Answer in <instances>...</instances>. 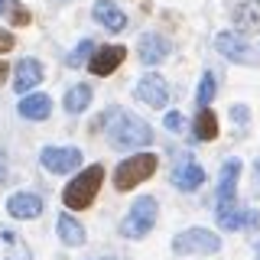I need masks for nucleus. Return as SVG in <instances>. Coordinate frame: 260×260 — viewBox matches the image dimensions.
<instances>
[{"instance_id": "nucleus-1", "label": "nucleus", "mask_w": 260, "mask_h": 260, "mask_svg": "<svg viewBox=\"0 0 260 260\" xmlns=\"http://www.w3.org/2000/svg\"><path fill=\"white\" fill-rule=\"evenodd\" d=\"M114 124H108V140L111 146H117V150H137V146H146L153 140V130L146 120H140L137 114H108Z\"/></svg>"}, {"instance_id": "nucleus-2", "label": "nucleus", "mask_w": 260, "mask_h": 260, "mask_svg": "<svg viewBox=\"0 0 260 260\" xmlns=\"http://www.w3.org/2000/svg\"><path fill=\"white\" fill-rule=\"evenodd\" d=\"M101 182H104V169H101V166H88L85 173H78L69 185H65L62 202H65V205H69L72 211L88 208V205L94 202L98 189H101Z\"/></svg>"}, {"instance_id": "nucleus-3", "label": "nucleus", "mask_w": 260, "mask_h": 260, "mask_svg": "<svg viewBox=\"0 0 260 260\" xmlns=\"http://www.w3.org/2000/svg\"><path fill=\"white\" fill-rule=\"evenodd\" d=\"M153 173H156V156H153V153H137V156H130L117 166L114 185H117L120 192H127V189H134V185H140L143 179H150Z\"/></svg>"}, {"instance_id": "nucleus-4", "label": "nucleus", "mask_w": 260, "mask_h": 260, "mask_svg": "<svg viewBox=\"0 0 260 260\" xmlns=\"http://www.w3.org/2000/svg\"><path fill=\"white\" fill-rule=\"evenodd\" d=\"M156 224V199H150V195H143V199H137L134 202V208L127 211V218H124V238H143L150 228Z\"/></svg>"}, {"instance_id": "nucleus-5", "label": "nucleus", "mask_w": 260, "mask_h": 260, "mask_svg": "<svg viewBox=\"0 0 260 260\" xmlns=\"http://www.w3.org/2000/svg\"><path fill=\"white\" fill-rule=\"evenodd\" d=\"M218 247H221V238L205 228H189V231L176 234L173 241L176 254H218Z\"/></svg>"}, {"instance_id": "nucleus-6", "label": "nucleus", "mask_w": 260, "mask_h": 260, "mask_svg": "<svg viewBox=\"0 0 260 260\" xmlns=\"http://www.w3.org/2000/svg\"><path fill=\"white\" fill-rule=\"evenodd\" d=\"M215 46H218V52H221L224 59H231V62H241V65H254V62H257L254 49L244 43L238 32H218Z\"/></svg>"}, {"instance_id": "nucleus-7", "label": "nucleus", "mask_w": 260, "mask_h": 260, "mask_svg": "<svg viewBox=\"0 0 260 260\" xmlns=\"http://www.w3.org/2000/svg\"><path fill=\"white\" fill-rule=\"evenodd\" d=\"M39 159H43V166L52 169V173H72L81 162V150H75V146H46Z\"/></svg>"}, {"instance_id": "nucleus-8", "label": "nucleus", "mask_w": 260, "mask_h": 260, "mask_svg": "<svg viewBox=\"0 0 260 260\" xmlns=\"http://www.w3.org/2000/svg\"><path fill=\"white\" fill-rule=\"evenodd\" d=\"M137 98H140L143 104H150V108H166L169 88H166V81L159 75H143L137 81Z\"/></svg>"}, {"instance_id": "nucleus-9", "label": "nucleus", "mask_w": 260, "mask_h": 260, "mask_svg": "<svg viewBox=\"0 0 260 260\" xmlns=\"http://www.w3.org/2000/svg\"><path fill=\"white\" fill-rule=\"evenodd\" d=\"M238 173H241V159H228L221 166V182H218V211L234 205V185H238Z\"/></svg>"}, {"instance_id": "nucleus-10", "label": "nucleus", "mask_w": 260, "mask_h": 260, "mask_svg": "<svg viewBox=\"0 0 260 260\" xmlns=\"http://www.w3.org/2000/svg\"><path fill=\"white\" fill-rule=\"evenodd\" d=\"M124 46H101L98 52L91 55V62H88V69L94 72V75H111L114 69H117L120 62H124Z\"/></svg>"}, {"instance_id": "nucleus-11", "label": "nucleus", "mask_w": 260, "mask_h": 260, "mask_svg": "<svg viewBox=\"0 0 260 260\" xmlns=\"http://www.w3.org/2000/svg\"><path fill=\"white\" fill-rule=\"evenodd\" d=\"M39 81H43V65H39L36 59H23L20 65H16V75H13V88H16V94L32 91Z\"/></svg>"}, {"instance_id": "nucleus-12", "label": "nucleus", "mask_w": 260, "mask_h": 260, "mask_svg": "<svg viewBox=\"0 0 260 260\" xmlns=\"http://www.w3.org/2000/svg\"><path fill=\"white\" fill-rule=\"evenodd\" d=\"M94 20L101 23L108 32H124V26H127L124 10H120L117 4H111V0H98L94 4Z\"/></svg>"}, {"instance_id": "nucleus-13", "label": "nucleus", "mask_w": 260, "mask_h": 260, "mask_svg": "<svg viewBox=\"0 0 260 260\" xmlns=\"http://www.w3.org/2000/svg\"><path fill=\"white\" fill-rule=\"evenodd\" d=\"M137 52H140V59L146 65H159L169 55V43L162 36H156V32H146V36H140V43H137Z\"/></svg>"}, {"instance_id": "nucleus-14", "label": "nucleus", "mask_w": 260, "mask_h": 260, "mask_svg": "<svg viewBox=\"0 0 260 260\" xmlns=\"http://www.w3.org/2000/svg\"><path fill=\"white\" fill-rule=\"evenodd\" d=\"M234 26L241 32H260V0H241L234 7Z\"/></svg>"}, {"instance_id": "nucleus-15", "label": "nucleus", "mask_w": 260, "mask_h": 260, "mask_svg": "<svg viewBox=\"0 0 260 260\" xmlns=\"http://www.w3.org/2000/svg\"><path fill=\"white\" fill-rule=\"evenodd\" d=\"M0 260H29V247L10 228L0 224Z\"/></svg>"}, {"instance_id": "nucleus-16", "label": "nucleus", "mask_w": 260, "mask_h": 260, "mask_svg": "<svg viewBox=\"0 0 260 260\" xmlns=\"http://www.w3.org/2000/svg\"><path fill=\"white\" fill-rule=\"evenodd\" d=\"M7 211H10L13 218H36L39 211H43V199L32 192H16L10 195V202H7Z\"/></svg>"}, {"instance_id": "nucleus-17", "label": "nucleus", "mask_w": 260, "mask_h": 260, "mask_svg": "<svg viewBox=\"0 0 260 260\" xmlns=\"http://www.w3.org/2000/svg\"><path fill=\"white\" fill-rule=\"evenodd\" d=\"M173 182H176V189H182V192H195L205 182V169H202L199 162H182L173 173Z\"/></svg>"}, {"instance_id": "nucleus-18", "label": "nucleus", "mask_w": 260, "mask_h": 260, "mask_svg": "<svg viewBox=\"0 0 260 260\" xmlns=\"http://www.w3.org/2000/svg\"><path fill=\"white\" fill-rule=\"evenodd\" d=\"M260 221V215L257 211H247V208H238V205H231V208H224V211H218V224L228 228V231H234V228H241V224H257Z\"/></svg>"}, {"instance_id": "nucleus-19", "label": "nucleus", "mask_w": 260, "mask_h": 260, "mask_svg": "<svg viewBox=\"0 0 260 260\" xmlns=\"http://www.w3.org/2000/svg\"><path fill=\"white\" fill-rule=\"evenodd\" d=\"M49 111H52V101H49L46 94H29L20 101V114L26 120H46Z\"/></svg>"}, {"instance_id": "nucleus-20", "label": "nucleus", "mask_w": 260, "mask_h": 260, "mask_svg": "<svg viewBox=\"0 0 260 260\" xmlns=\"http://www.w3.org/2000/svg\"><path fill=\"white\" fill-rule=\"evenodd\" d=\"M59 238L65 244H72V247H78V244H85V228H81L72 215H62L59 218Z\"/></svg>"}, {"instance_id": "nucleus-21", "label": "nucleus", "mask_w": 260, "mask_h": 260, "mask_svg": "<svg viewBox=\"0 0 260 260\" xmlns=\"http://www.w3.org/2000/svg\"><path fill=\"white\" fill-rule=\"evenodd\" d=\"M195 137H199V140H215L218 137V117L208 108H199V117H195Z\"/></svg>"}, {"instance_id": "nucleus-22", "label": "nucleus", "mask_w": 260, "mask_h": 260, "mask_svg": "<svg viewBox=\"0 0 260 260\" xmlns=\"http://www.w3.org/2000/svg\"><path fill=\"white\" fill-rule=\"evenodd\" d=\"M88 104H91V88L88 85H75L69 94H65V111L69 114H81Z\"/></svg>"}, {"instance_id": "nucleus-23", "label": "nucleus", "mask_w": 260, "mask_h": 260, "mask_svg": "<svg viewBox=\"0 0 260 260\" xmlns=\"http://www.w3.org/2000/svg\"><path fill=\"white\" fill-rule=\"evenodd\" d=\"M91 55H94V43H91V39H85V43H78V49L69 55V65H72V69H78V65L91 62Z\"/></svg>"}, {"instance_id": "nucleus-24", "label": "nucleus", "mask_w": 260, "mask_h": 260, "mask_svg": "<svg viewBox=\"0 0 260 260\" xmlns=\"http://www.w3.org/2000/svg\"><path fill=\"white\" fill-rule=\"evenodd\" d=\"M215 88H218V81L211 72H205L202 75V85H199V108H208V101L215 98Z\"/></svg>"}, {"instance_id": "nucleus-25", "label": "nucleus", "mask_w": 260, "mask_h": 260, "mask_svg": "<svg viewBox=\"0 0 260 260\" xmlns=\"http://www.w3.org/2000/svg\"><path fill=\"white\" fill-rule=\"evenodd\" d=\"M10 20L16 23V26H26V23H29V13H26V10H23V7H20V4H16V7H13V10H10Z\"/></svg>"}, {"instance_id": "nucleus-26", "label": "nucleus", "mask_w": 260, "mask_h": 260, "mask_svg": "<svg viewBox=\"0 0 260 260\" xmlns=\"http://www.w3.org/2000/svg\"><path fill=\"white\" fill-rule=\"evenodd\" d=\"M166 127L169 130H182V114H179V111H169L166 114Z\"/></svg>"}, {"instance_id": "nucleus-27", "label": "nucleus", "mask_w": 260, "mask_h": 260, "mask_svg": "<svg viewBox=\"0 0 260 260\" xmlns=\"http://www.w3.org/2000/svg\"><path fill=\"white\" fill-rule=\"evenodd\" d=\"M10 49H13V32L0 29V52H10Z\"/></svg>"}, {"instance_id": "nucleus-28", "label": "nucleus", "mask_w": 260, "mask_h": 260, "mask_svg": "<svg viewBox=\"0 0 260 260\" xmlns=\"http://www.w3.org/2000/svg\"><path fill=\"white\" fill-rule=\"evenodd\" d=\"M16 7V0H0V13H10Z\"/></svg>"}, {"instance_id": "nucleus-29", "label": "nucleus", "mask_w": 260, "mask_h": 260, "mask_svg": "<svg viewBox=\"0 0 260 260\" xmlns=\"http://www.w3.org/2000/svg\"><path fill=\"white\" fill-rule=\"evenodd\" d=\"M4 179H7V156L0 153V185H4Z\"/></svg>"}, {"instance_id": "nucleus-30", "label": "nucleus", "mask_w": 260, "mask_h": 260, "mask_svg": "<svg viewBox=\"0 0 260 260\" xmlns=\"http://www.w3.org/2000/svg\"><path fill=\"white\" fill-rule=\"evenodd\" d=\"M254 179H257V192H260V159L254 162Z\"/></svg>"}, {"instance_id": "nucleus-31", "label": "nucleus", "mask_w": 260, "mask_h": 260, "mask_svg": "<svg viewBox=\"0 0 260 260\" xmlns=\"http://www.w3.org/2000/svg\"><path fill=\"white\" fill-rule=\"evenodd\" d=\"M7 72H10V69H7V62H0V81L7 78Z\"/></svg>"}, {"instance_id": "nucleus-32", "label": "nucleus", "mask_w": 260, "mask_h": 260, "mask_svg": "<svg viewBox=\"0 0 260 260\" xmlns=\"http://www.w3.org/2000/svg\"><path fill=\"white\" fill-rule=\"evenodd\" d=\"M108 260H114V257H108Z\"/></svg>"}, {"instance_id": "nucleus-33", "label": "nucleus", "mask_w": 260, "mask_h": 260, "mask_svg": "<svg viewBox=\"0 0 260 260\" xmlns=\"http://www.w3.org/2000/svg\"><path fill=\"white\" fill-rule=\"evenodd\" d=\"M257 260H260V257H257Z\"/></svg>"}]
</instances>
